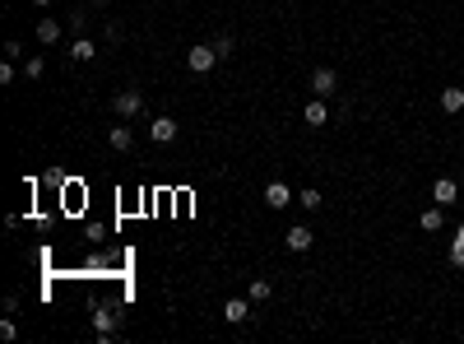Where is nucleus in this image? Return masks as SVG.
<instances>
[{"label": "nucleus", "mask_w": 464, "mask_h": 344, "mask_svg": "<svg viewBox=\"0 0 464 344\" xmlns=\"http://www.w3.org/2000/svg\"><path fill=\"white\" fill-rule=\"evenodd\" d=\"M0 84H15V61L5 56V65H0Z\"/></svg>", "instance_id": "obj_23"}, {"label": "nucleus", "mask_w": 464, "mask_h": 344, "mask_svg": "<svg viewBox=\"0 0 464 344\" xmlns=\"http://www.w3.org/2000/svg\"><path fill=\"white\" fill-rule=\"evenodd\" d=\"M0 340H5V344H10V340H19V326H15V321H10V316L0 321Z\"/></svg>", "instance_id": "obj_22"}, {"label": "nucleus", "mask_w": 464, "mask_h": 344, "mask_svg": "<svg viewBox=\"0 0 464 344\" xmlns=\"http://www.w3.org/2000/svg\"><path fill=\"white\" fill-rule=\"evenodd\" d=\"M422 228H427V233H441V228H446V214H441V205H436V209H422Z\"/></svg>", "instance_id": "obj_15"}, {"label": "nucleus", "mask_w": 464, "mask_h": 344, "mask_svg": "<svg viewBox=\"0 0 464 344\" xmlns=\"http://www.w3.org/2000/svg\"><path fill=\"white\" fill-rule=\"evenodd\" d=\"M89 5H107V0H89Z\"/></svg>", "instance_id": "obj_25"}, {"label": "nucleus", "mask_w": 464, "mask_h": 344, "mask_svg": "<svg viewBox=\"0 0 464 344\" xmlns=\"http://www.w3.org/2000/svg\"><path fill=\"white\" fill-rule=\"evenodd\" d=\"M455 196H460V187H455L450 177H436V187H432V200H436V205H450Z\"/></svg>", "instance_id": "obj_10"}, {"label": "nucleus", "mask_w": 464, "mask_h": 344, "mask_svg": "<svg viewBox=\"0 0 464 344\" xmlns=\"http://www.w3.org/2000/svg\"><path fill=\"white\" fill-rule=\"evenodd\" d=\"M223 316H228L232 326H242L251 316V298H228V302H223Z\"/></svg>", "instance_id": "obj_8"}, {"label": "nucleus", "mask_w": 464, "mask_h": 344, "mask_svg": "<svg viewBox=\"0 0 464 344\" xmlns=\"http://www.w3.org/2000/svg\"><path fill=\"white\" fill-rule=\"evenodd\" d=\"M37 42H42V47L61 42V24H56V19H37Z\"/></svg>", "instance_id": "obj_11"}, {"label": "nucleus", "mask_w": 464, "mask_h": 344, "mask_svg": "<svg viewBox=\"0 0 464 344\" xmlns=\"http://www.w3.org/2000/svg\"><path fill=\"white\" fill-rule=\"evenodd\" d=\"M283 242H288V251H307L311 242H316V233H311L307 223H293V228H288V237H283Z\"/></svg>", "instance_id": "obj_7"}, {"label": "nucleus", "mask_w": 464, "mask_h": 344, "mask_svg": "<svg viewBox=\"0 0 464 344\" xmlns=\"http://www.w3.org/2000/svg\"><path fill=\"white\" fill-rule=\"evenodd\" d=\"M111 112H116L121 121H130V117H144V94H139V89H121V94L111 98Z\"/></svg>", "instance_id": "obj_1"}, {"label": "nucleus", "mask_w": 464, "mask_h": 344, "mask_svg": "<svg viewBox=\"0 0 464 344\" xmlns=\"http://www.w3.org/2000/svg\"><path fill=\"white\" fill-rule=\"evenodd\" d=\"M297 205H302V209H321V205H325V196H321L316 187H307L302 196H297Z\"/></svg>", "instance_id": "obj_18"}, {"label": "nucleus", "mask_w": 464, "mask_h": 344, "mask_svg": "<svg viewBox=\"0 0 464 344\" xmlns=\"http://www.w3.org/2000/svg\"><path fill=\"white\" fill-rule=\"evenodd\" d=\"M450 266H460V270H464V223L455 228V237H450Z\"/></svg>", "instance_id": "obj_17"}, {"label": "nucleus", "mask_w": 464, "mask_h": 344, "mask_svg": "<svg viewBox=\"0 0 464 344\" xmlns=\"http://www.w3.org/2000/svg\"><path fill=\"white\" fill-rule=\"evenodd\" d=\"M93 56H98V47H93L89 37H75V42H70V61H93Z\"/></svg>", "instance_id": "obj_13"}, {"label": "nucleus", "mask_w": 464, "mask_h": 344, "mask_svg": "<svg viewBox=\"0 0 464 344\" xmlns=\"http://www.w3.org/2000/svg\"><path fill=\"white\" fill-rule=\"evenodd\" d=\"M84 28H89V15H84V10H75V15H70V33H75V37H84Z\"/></svg>", "instance_id": "obj_21"}, {"label": "nucleus", "mask_w": 464, "mask_h": 344, "mask_svg": "<svg viewBox=\"0 0 464 344\" xmlns=\"http://www.w3.org/2000/svg\"><path fill=\"white\" fill-rule=\"evenodd\" d=\"M302 117H307V126H325V121H330V112H325V98L307 103V112H302Z\"/></svg>", "instance_id": "obj_16"}, {"label": "nucleus", "mask_w": 464, "mask_h": 344, "mask_svg": "<svg viewBox=\"0 0 464 344\" xmlns=\"http://www.w3.org/2000/svg\"><path fill=\"white\" fill-rule=\"evenodd\" d=\"M42 56H28V61H24V79H42Z\"/></svg>", "instance_id": "obj_20"}, {"label": "nucleus", "mask_w": 464, "mask_h": 344, "mask_svg": "<svg viewBox=\"0 0 464 344\" xmlns=\"http://www.w3.org/2000/svg\"><path fill=\"white\" fill-rule=\"evenodd\" d=\"M265 205H269V209H288V205H293V191L283 187V182H269V187H265Z\"/></svg>", "instance_id": "obj_5"}, {"label": "nucleus", "mask_w": 464, "mask_h": 344, "mask_svg": "<svg viewBox=\"0 0 464 344\" xmlns=\"http://www.w3.org/2000/svg\"><path fill=\"white\" fill-rule=\"evenodd\" d=\"M111 149H116V154H130V149H135V135H130V126H111Z\"/></svg>", "instance_id": "obj_9"}, {"label": "nucleus", "mask_w": 464, "mask_h": 344, "mask_svg": "<svg viewBox=\"0 0 464 344\" xmlns=\"http://www.w3.org/2000/svg\"><path fill=\"white\" fill-rule=\"evenodd\" d=\"M269 298H274V284L269 280H251V302H256V307H265Z\"/></svg>", "instance_id": "obj_14"}, {"label": "nucleus", "mask_w": 464, "mask_h": 344, "mask_svg": "<svg viewBox=\"0 0 464 344\" xmlns=\"http://www.w3.org/2000/svg\"><path fill=\"white\" fill-rule=\"evenodd\" d=\"M214 51H218V61H228L232 51H237V42H232L228 33H223V37H214Z\"/></svg>", "instance_id": "obj_19"}, {"label": "nucleus", "mask_w": 464, "mask_h": 344, "mask_svg": "<svg viewBox=\"0 0 464 344\" xmlns=\"http://www.w3.org/2000/svg\"><path fill=\"white\" fill-rule=\"evenodd\" d=\"M441 112H464V89H441Z\"/></svg>", "instance_id": "obj_12"}, {"label": "nucleus", "mask_w": 464, "mask_h": 344, "mask_svg": "<svg viewBox=\"0 0 464 344\" xmlns=\"http://www.w3.org/2000/svg\"><path fill=\"white\" fill-rule=\"evenodd\" d=\"M214 61H218L214 42H200V47H190V51H186V65H190L195 75H204V70H214Z\"/></svg>", "instance_id": "obj_3"}, {"label": "nucleus", "mask_w": 464, "mask_h": 344, "mask_svg": "<svg viewBox=\"0 0 464 344\" xmlns=\"http://www.w3.org/2000/svg\"><path fill=\"white\" fill-rule=\"evenodd\" d=\"M33 5H37V10H46V5H51V0H33Z\"/></svg>", "instance_id": "obj_24"}, {"label": "nucleus", "mask_w": 464, "mask_h": 344, "mask_svg": "<svg viewBox=\"0 0 464 344\" xmlns=\"http://www.w3.org/2000/svg\"><path fill=\"white\" fill-rule=\"evenodd\" d=\"M116 326H121V312H116V307H93V330H98L102 344L116 335Z\"/></svg>", "instance_id": "obj_2"}, {"label": "nucleus", "mask_w": 464, "mask_h": 344, "mask_svg": "<svg viewBox=\"0 0 464 344\" xmlns=\"http://www.w3.org/2000/svg\"><path fill=\"white\" fill-rule=\"evenodd\" d=\"M149 135H154L158 144H172L177 140V121H172V117H154V121H149Z\"/></svg>", "instance_id": "obj_6"}, {"label": "nucleus", "mask_w": 464, "mask_h": 344, "mask_svg": "<svg viewBox=\"0 0 464 344\" xmlns=\"http://www.w3.org/2000/svg\"><path fill=\"white\" fill-rule=\"evenodd\" d=\"M334 89H339V75H334L330 65H316V70H311V94H316V98H330Z\"/></svg>", "instance_id": "obj_4"}]
</instances>
